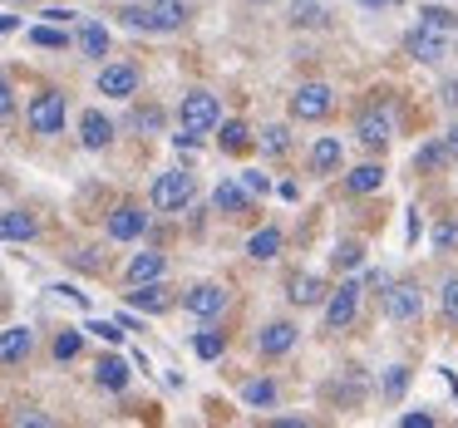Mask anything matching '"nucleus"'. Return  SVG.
<instances>
[{
	"label": "nucleus",
	"mask_w": 458,
	"mask_h": 428,
	"mask_svg": "<svg viewBox=\"0 0 458 428\" xmlns=\"http://www.w3.org/2000/svg\"><path fill=\"white\" fill-rule=\"evenodd\" d=\"M212 207H217L222 217H242V212L251 207V192L242 188V182H217V192H212Z\"/></svg>",
	"instance_id": "6ab92c4d"
},
{
	"label": "nucleus",
	"mask_w": 458,
	"mask_h": 428,
	"mask_svg": "<svg viewBox=\"0 0 458 428\" xmlns=\"http://www.w3.org/2000/svg\"><path fill=\"white\" fill-rule=\"evenodd\" d=\"M379 5H399V0H379Z\"/></svg>",
	"instance_id": "09e8293b"
},
{
	"label": "nucleus",
	"mask_w": 458,
	"mask_h": 428,
	"mask_svg": "<svg viewBox=\"0 0 458 428\" xmlns=\"http://www.w3.org/2000/svg\"><path fill=\"white\" fill-rule=\"evenodd\" d=\"M15 424H35V428H50V418H45V414H15Z\"/></svg>",
	"instance_id": "c03bdc74"
},
{
	"label": "nucleus",
	"mask_w": 458,
	"mask_h": 428,
	"mask_svg": "<svg viewBox=\"0 0 458 428\" xmlns=\"http://www.w3.org/2000/svg\"><path fill=\"white\" fill-rule=\"evenodd\" d=\"M409 379H414V369H409V365H394V369H385V384H379V389H385V399H389V404H399V399H404Z\"/></svg>",
	"instance_id": "7c9ffc66"
},
{
	"label": "nucleus",
	"mask_w": 458,
	"mask_h": 428,
	"mask_svg": "<svg viewBox=\"0 0 458 428\" xmlns=\"http://www.w3.org/2000/svg\"><path fill=\"white\" fill-rule=\"evenodd\" d=\"M178 119H182V129L188 133H212L217 129V119H222V104H217V94H208V89H192V94H182V104H178Z\"/></svg>",
	"instance_id": "39448f33"
},
{
	"label": "nucleus",
	"mask_w": 458,
	"mask_h": 428,
	"mask_svg": "<svg viewBox=\"0 0 458 428\" xmlns=\"http://www.w3.org/2000/svg\"><path fill=\"white\" fill-rule=\"evenodd\" d=\"M80 349H84L80 330H60V335H55V359H60V365H64V359H74Z\"/></svg>",
	"instance_id": "473e14b6"
},
{
	"label": "nucleus",
	"mask_w": 458,
	"mask_h": 428,
	"mask_svg": "<svg viewBox=\"0 0 458 428\" xmlns=\"http://www.w3.org/2000/svg\"><path fill=\"white\" fill-rule=\"evenodd\" d=\"M247 256L251 261H276L281 256V227H261L247 237Z\"/></svg>",
	"instance_id": "393cba45"
},
{
	"label": "nucleus",
	"mask_w": 458,
	"mask_h": 428,
	"mask_svg": "<svg viewBox=\"0 0 458 428\" xmlns=\"http://www.w3.org/2000/svg\"><path fill=\"white\" fill-rule=\"evenodd\" d=\"M251 148H261L267 158H286V153H291V129H286V123H267Z\"/></svg>",
	"instance_id": "a878e982"
},
{
	"label": "nucleus",
	"mask_w": 458,
	"mask_h": 428,
	"mask_svg": "<svg viewBox=\"0 0 458 428\" xmlns=\"http://www.w3.org/2000/svg\"><path fill=\"white\" fill-rule=\"evenodd\" d=\"M99 94H109V99H133V94H139V70H133V64H104Z\"/></svg>",
	"instance_id": "ddd939ff"
},
{
	"label": "nucleus",
	"mask_w": 458,
	"mask_h": 428,
	"mask_svg": "<svg viewBox=\"0 0 458 428\" xmlns=\"http://www.w3.org/2000/svg\"><path fill=\"white\" fill-rule=\"evenodd\" d=\"M94 384L109 389V394H123V389H129V365H123L119 355H104L99 365H94Z\"/></svg>",
	"instance_id": "aec40b11"
},
{
	"label": "nucleus",
	"mask_w": 458,
	"mask_h": 428,
	"mask_svg": "<svg viewBox=\"0 0 458 428\" xmlns=\"http://www.w3.org/2000/svg\"><path fill=\"white\" fill-rule=\"evenodd\" d=\"M326 330H350L360 315V281H340L335 290H326Z\"/></svg>",
	"instance_id": "423d86ee"
},
{
	"label": "nucleus",
	"mask_w": 458,
	"mask_h": 428,
	"mask_svg": "<svg viewBox=\"0 0 458 428\" xmlns=\"http://www.w3.org/2000/svg\"><path fill=\"white\" fill-rule=\"evenodd\" d=\"M192 172L188 168H168V172H158L153 178V188H148V202H153V212H182L192 202Z\"/></svg>",
	"instance_id": "f03ea898"
},
{
	"label": "nucleus",
	"mask_w": 458,
	"mask_h": 428,
	"mask_svg": "<svg viewBox=\"0 0 458 428\" xmlns=\"http://www.w3.org/2000/svg\"><path fill=\"white\" fill-rule=\"evenodd\" d=\"M365 286H369V290H385V286H389V276H385V271H369Z\"/></svg>",
	"instance_id": "37998d69"
},
{
	"label": "nucleus",
	"mask_w": 458,
	"mask_h": 428,
	"mask_svg": "<svg viewBox=\"0 0 458 428\" xmlns=\"http://www.w3.org/2000/svg\"><path fill=\"white\" fill-rule=\"evenodd\" d=\"M163 271H168L163 251H139V256H129V266H123V281H129V286H143V281H163Z\"/></svg>",
	"instance_id": "dca6fc26"
},
{
	"label": "nucleus",
	"mask_w": 458,
	"mask_h": 428,
	"mask_svg": "<svg viewBox=\"0 0 458 428\" xmlns=\"http://www.w3.org/2000/svg\"><path fill=\"white\" fill-rule=\"evenodd\" d=\"M242 399H247V408H276V384L271 379H251L247 389H242Z\"/></svg>",
	"instance_id": "c85d7f7f"
},
{
	"label": "nucleus",
	"mask_w": 458,
	"mask_h": 428,
	"mask_svg": "<svg viewBox=\"0 0 458 428\" xmlns=\"http://www.w3.org/2000/svg\"><path fill=\"white\" fill-rule=\"evenodd\" d=\"M340 163H345V148H340V138H316V148H310V172L330 178V172H340Z\"/></svg>",
	"instance_id": "412c9836"
},
{
	"label": "nucleus",
	"mask_w": 458,
	"mask_h": 428,
	"mask_svg": "<svg viewBox=\"0 0 458 428\" xmlns=\"http://www.w3.org/2000/svg\"><path fill=\"white\" fill-rule=\"evenodd\" d=\"M5 192H11V182H5V178H0V202H5Z\"/></svg>",
	"instance_id": "de8ad7c7"
},
{
	"label": "nucleus",
	"mask_w": 458,
	"mask_h": 428,
	"mask_svg": "<svg viewBox=\"0 0 458 428\" xmlns=\"http://www.w3.org/2000/svg\"><path fill=\"white\" fill-rule=\"evenodd\" d=\"M35 355V330L30 325H5L0 330V369H15Z\"/></svg>",
	"instance_id": "9b49d317"
},
{
	"label": "nucleus",
	"mask_w": 458,
	"mask_h": 428,
	"mask_svg": "<svg viewBox=\"0 0 458 428\" xmlns=\"http://www.w3.org/2000/svg\"><path fill=\"white\" fill-rule=\"evenodd\" d=\"M30 45H40V50H64V45H70V35H64V30H50V25H40V30H30Z\"/></svg>",
	"instance_id": "f704fd0d"
},
{
	"label": "nucleus",
	"mask_w": 458,
	"mask_h": 428,
	"mask_svg": "<svg viewBox=\"0 0 458 428\" xmlns=\"http://www.w3.org/2000/svg\"><path fill=\"white\" fill-rule=\"evenodd\" d=\"M434 247L438 251H454L458 247V222H438V227H434Z\"/></svg>",
	"instance_id": "e433bc0d"
},
{
	"label": "nucleus",
	"mask_w": 458,
	"mask_h": 428,
	"mask_svg": "<svg viewBox=\"0 0 458 428\" xmlns=\"http://www.w3.org/2000/svg\"><path fill=\"white\" fill-rule=\"evenodd\" d=\"M438 306H444V320H448V325H458V276L444 281V290H438Z\"/></svg>",
	"instance_id": "72a5a7b5"
},
{
	"label": "nucleus",
	"mask_w": 458,
	"mask_h": 428,
	"mask_svg": "<svg viewBox=\"0 0 458 428\" xmlns=\"http://www.w3.org/2000/svg\"><path fill=\"white\" fill-rule=\"evenodd\" d=\"M286 300H291V306H301V310L320 306V300H326V281H320V276H291Z\"/></svg>",
	"instance_id": "4be33fe9"
},
{
	"label": "nucleus",
	"mask_w": 458,
	"mask_h": 428,
	"mask_svg": "<svg viewBox=\"0 0 458 428\" xmlns=\"http://www.w3.org/2000/svg\"><path fill=\"white\" fill-rule=\"evenodd\" d=\"M80 143H84L89 153H104V148L114 143V123L104 119L99 109H84V113H80Z\"/></svg>",
	"instance_id": "2eb2a0df"
},
{
	"label": "nucleus",
	"mask_w": 458,
	"mask_h": 428,
	"mask_svg": "<svg viewBox=\"0 0 458 428\" xmlns=\"http://www.w3.org/2000/svg\"><path fill=\"white\" fill-rule=\"evenodd\" d=\"M345 188L360 192V197H365V192H379V188H385V163H360V168H350L345 172Z\"/></svg>",
	"instance_id": "b1692460"
},
{
	"label": "nucleus",
	"mask_w": 458,
	"mask_h": 428,
	"mask_svg": "<svg viewBox=\"0 0 458 428\" xmlns=\"http://www.w3.org/2000/svg\"><path fill=\"white\" fill-rule=\"evenodd\" d=\"M35 237H40L35 212H0V241H35Z\"/></svg>",
	"instance_id": "a211bd4d"
},
{
	"label": "nucleus",
	"mask_w": 458,
	"mask_h": 428,
	"mask_svg": "<svg viewBox=\"0 0 458 428\" xmlns=\"http://www.w3.org/2000/svg\"><path fill=\"white\" fill-rule=\"evenodd\" d=\"M89 330L99 340H109V345H119V340H123V325H114V320H89Z\"/></svg>",
	"instance_id": "58836bf2"
},
{
	"label": "nucleus",
	"mask_w": 458,
	"mask_h": 428,
	"mask_svg": "<svg viewBox=\"0 0 458 428\" xmlns=\"http://www.w3.org/2000/svg\"><path fill=\"white\" fill-rule=\"evenodd\" d=\"M404 45H409V55H414V60H424V64H438V60H448V55H454V40H448L444 30H434V25H424V21L409 30Z\"/></svg>",
	"instance_id": "1a4fd4ad"
},
{
	"label": "nucleus",
	"mask_w": 458,
	"mask_h": 428,
	"mask_svg": "<svg viewBox=\"0 0 458 428\" xmlns=\"http://www.w3.org/2000/svg\"><path fill=\"white\" fill-rule=\"evenodd\" d=\"M217 129H222V133H217L222 153H247L251 143H257V133H251L242 119H217Z\"/></svg>",
	"instance_id": "5701e85b"
},
{
	"label": "nucleus",
	"mask_w": 458,
	"mask_h": 428,
	"mask_svg": "<svg viewBox=\"0 0 458 428\" xmlns=\"http://www.w3.org/2000/svg\"><path fill=\"white\" fill-rule=\"evenodd\" d=\"M133 129H139V133H158L163 129V109H153V104H148V109H133Z\"/></svg>",
	"instance_id": "c9c22d12"
},
{
	"label": "nucleus",
	"mask_w": 458,
	"mask_h": 428,
	"mask_svg": "<svg viewBox=\"0 0 458 428\" xmlns=\"http://www.w3.org/2000/svg\"><path fill=\"white\" fill-rule=\"evenodd\" d=\"M123 25L133 30H148V35H173L188 25V5L182 0H123Z\"/></svg>",
	"instance_id": "f257e3e1"
},
{
	"label": "nucleus",
	"mask_w": 458,
	"mask_h": 428,
	"mask_svg": "<svg viewBox=\"0 0 458 428\" xmlns=\"http://www.w3.org/2000/svg\"><path fill=\"white\" fill-rule=\"evenodd\" d=\"M242 188H247L251 197H267L271 182H267V172H242Z\"/></svg>",
	"instance_id": "ea45409f"
},
{
	"label": "nucleus",
	"mask_w": 458,
	"mask_h": 428,
	"mask_svg": "<svg viewBox=\"0 0 458 428\" xmlns=\"http://www.w3.org/2000/svg\"><path fill=\"white\" fill-rule=\"evenodd\" d=\"M296 335H301V330L291 325V320H271V325L257 330V349H261L267 359H281L291 345H296Z\"/></svg>",
	"instance_id": "4468645a"
},
{
	"label": "nucleus",
	"mask_w": 458,
	"mask_h": 428,
	"mask_svg": "<svg viewBox=\"0 0 458 428\" xmlns=\"http://www.w3.org/2000/svg\"><path fill=\"white\" fill-rule=\"evenodd\" d=\"M444 143H448V153H458V129H448V138H444Z\"/></svg>",
	"instance_id": "49530a36"
},
{
	"label": "nucleus",
	"mask_w": 458,
	"mask_h": 428,
	"mask_svg": "<svg viewBox=\"0 0 458 428\" xmlns=\"http://www.w3.org/2000/svg\"><path fill=\"white\" fill-rule=\"evenodd\" d=\"M129 306L148 310V315H163V310L173 306V290L163 286V281H143V286H133V290H129Z\"/></svg>",
	"instance_id": "f3484780"
},
{
	"label": "nucleus",
	"mask_w": 458,
	"mask_h": 428,
	"mask_svg": "<svg viewBox=\"0 0 458 428\" xmlns=\"http://www.w3.org/2000/svg\"><path fill=\"white\" fill-rule=\"evenodd\" d=\"M291 21H306V25H320V21H326V11H320V5H296V15H291Z\"/></svg>",
	"instance_id": "a19ab883"
},
{
	"label": "nucleus",
	"mask_w": 458,
	"mask_h": 428,
	"mask_svg": "<svg viewBox=\"0 0 458 428\" xmlns=\"http://www.w3.org/2000/svg\"><path fill=\"white\" fill-rule=\"evenodd\" d=\"M15 119V89H11V80L0 74V123H11Z\"/></svg>",
	"instance_id": "4c0bfd02"
},
{
	"label": "nucleus",
	"mask_w": 458,
	"mask_h": 428,
	"mask_svg": "<svg viewBox=\"0 0 458 428\" xmlns=\"http://www.w3.org/2000/svg\"><path fill=\"white\" fill-rule=\"evenodd\" d=\"M222 349H227V335H222V330H198V335H192V355L198 359H222Z\"/></svg>",
	"instance_id": "cd10ccee"
},
{
	"label": "nucleus",
	"mask_w": 458,
	"mask_h": 428,
	"mask_svg": "<svg viewBox=\"0 0 458 428\" xmlns=\"http://www.w3.org/2000/svg\"><path fill=\"white\" fill-rule=\"evenodd\" d=\"M182 310L198 320H217L222 310H227V286H217V281H202V286L182 290Z\"/></svg>",
	"instance_id": "9d476101"
},
{
	"label": "nucleus",
	"mask_w": 458,
	"mask_h": 428,
	"mask_svg": "<svg viewBox=\"0 0 458 428\" xmlns=\"http://www.w3.org/2000/svg\"><path fill=\"white\" fill-rule=\"evenodd\" d=\"M330 261H335V271H350V266L365 261V247H360V241H340V247L330 251Z\"/></svg>",
	"instance_id": "2f4dec72"
},
{
	"label": "nucleus",
	"mask_w": 458,
	"mask_h": 428,
	"mask_svg": "<svg viewBox=\"0 0 458 428\" xmlns=\"http://www.w3.org/2000/svg\"><path fill=\"white\" fill-rule=\"evenodd\" d=\"M399 424H404V428H434V414H404Z\"/></svg>",
	"instance_id": "79ce46f5"
},
{
	"label": "nucleus",
	"mask_w": 458,
	"mask_h": 428,
	"mask_svg": "<svg viewBox=\"0 0 458 428\" xmlns=\"http://www.w3.org/2000/svg\"><path fill=\"white\" fill-rule=\"evenodd\" d=\"M143 231H148V212H143L139 202H119V207L109 212V237L114 241H139Z\"/></svg>",
	"instance_id": "f8f14e48"
},
{
	"label": "nucleus",
	"mask_w": 458,
	"mask_h": 428,
	"mask_svg": "<svg viewBox=\"0 0 458 428\" xmlns=\"http://www.w3.org/2000/svg\"><path fill=\"white\" fill-rule=\"evenodd\" d=\"M379 310H385V320H394V325L419 320L424 315V290H419L414 281H389V286L379 290Z\"/></svg>",
	"instance_id": "20e7f679"
},
{
	"label": "nucleus",
	"mask_w": 458,
	"mask_h": 428,
	"mask_svg": "<svg viewBox=\"0 0 458 428\" xmlns=\"http://www.w3.org/2000/svg\"><path fill=\"white\" fill-rule=\"evenodd\" d=\"M355 138L365 143V148L385 153V143L394 138V113L379 109V104H365V109H360V119H355Z\"/></svg>",
	"instance_id": "6e6552de"
},
{
	"label": "nucleus",
	"mask_w": 458,
	"mask_h": 428,
	"mask_svg": "<svg viewBox=\"0 0 458 428\" xmlns=\"http://www.w3.org/2000/svg\"><path fill=\"white\" fill-rule=\"evenodd\" d=\"M448 158H454V153H448V143L434 138V143H424V148L414 153V172H444Z\"/></svg>",
	"instance_id": "bb28decb"
},
{
	"label": "nucleus",
	"mask_w": 458,
	"mask_h": 428,
	"mask_svg": "<svg viewBox=\"0 0 458 428\" xmlns=\"http://www.w3.org/2000/svg\"><path fill=\"white\" fill-rule=\"evenodd\" d=\"M80 50L89 55V60H104V55H109V30H104V25H84V30H80Z\"/></svg>",
	"instance_id": "c756f323"
},
{
	"label": "nucleus",
	"mask_w": 458,
	"mask_h": 428,
	"mask_svg": "<svg viewBox=\"0 0 458 428\" xmlns=\"http://www.w3.org/2000/svg\"><path fill=\"white\" fill-rule=\"evenodd\" d=\"M15 25H21V21H15V15H0V35H11Z\"/></svg>",
	"instance_id": "a18cd8bd"
},
{
	"label": "nucleus",
	"mask_w": 458,
	"mask_h": 428,
	"mask_svg": "<svg viewBox=\"0 0 458 428\" xmlns=\"http://www.w3.org/2000/svg\"><path fill=\"white\" fill-rule=\"evenodd\" d=\"M64 113H70L64 94L60 89H40L30 99V109H25V123H30V133H40V138H55V133H64Z\"/></svg>",
	"instance_id": "7ed1b4c3"
},
{
	"label": "nucleus",
	"mask_w": 458,
	"mask_h": 428,
	"mask_svg": "<svg viewBox=\"0 0 458 428\" xmlns=\"http://www.w3.org/2000/svg\"><path fill=\"white\" fill-rule=\"evenodd\" d=\"M330 109H335V89H330V84H320V80L301 84V89L291 94V119H301V123L326 119Z\"/></svg>",
	"instance_id": "0eeeda50"
}]
</instances>
